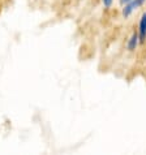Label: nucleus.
I'll return each mask as SVG.
<instances>
[{
    "label": "nucleus",
    "mask_w": 146,
    "mask_h": 155,
    "mask_svg": "<svg viewBox=\"0 0 146 155\" xmlns=\"http://www.w3.org/2000/svg\"><path fill=\"white\" fill-rule=\"evenodd\" d=\"M129 2H132V0H120V3H121V4H127V3H129Z\"/></svg>",
    "instance_id": "39448f33"
},
{
    "label": "nucleus",
    "mask_w": 146,
    "mask_h": 155,
    "mask_svg": "<svg viewBox=\"0 0 146 155\" xmlns=\"http://www.w3.org/2000/svg\"><path fill=\"white\" fill-rule=\"evenodd\" d=\"M146 39V13L142 15V18L140 21V42L144 43Z\"/></svg>",
    "instance_id": "f03ea898"
},
{
    "label": "nucleus",
    "mask_w": 146,
    "mask_h": 155,
    "mask_svg": "<svg viewBox=\"0 0 146 155\" xmlns=\"http://www.w3.org/2000/svg\"><path fill=\"white\" fill-rule=\"evenodd\" d=\"M103 4H105V7L108 8L111 4H112V0H103Z\"/></svg>",
    "instance_id": "20e7f679"
},
{
    "label": "nucleus",
    "mask_w": 146,
    "mask_h": 155,
    "mask_svg": "<svg viewBox=\"0 0 146 155\" xmlns=\"http://www.w3.org/2000/svg\"><path fill=\"white\" fill-rule=\"evenodd\" d=\"M137 39H138L137 34H133L132 38H131V41H129V43H128V48H129L131 51H133V50L136 48V46H137Z\"/></svg>",
    "instance_id": "7ed1b4c3"
},
{
    "label": "nucleus",
    "mask_w": 146,
    "mask_h": 155,
    "mask_svg": "<svg viewBox=\"0 0 146 155\" xmlns=\"http://www.w3.org/2000/svg\"><path fill=\"white\" fill-rule=\"evenodd\" d=\"M145 3V0H132V2H129L125 5V8L123 9V15L124 17H128L131 13H132V11L134 9V8L137 7H140V5H142V4Z\"/></svg>",
    "instance_id": "f257e3e1"
}]
</instances>
